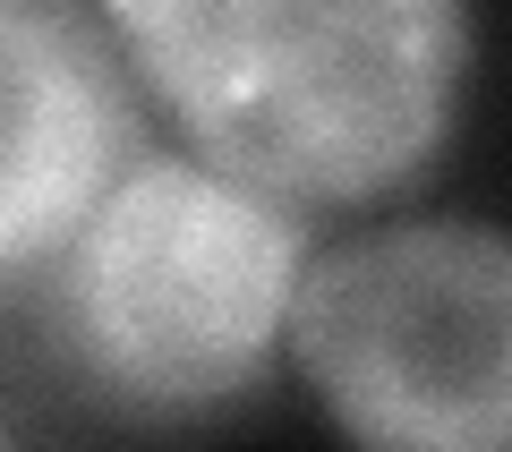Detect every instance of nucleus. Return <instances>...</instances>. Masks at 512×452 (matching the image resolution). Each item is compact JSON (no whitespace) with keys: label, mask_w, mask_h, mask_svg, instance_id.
<instances>
[{"label":"nucleus","mask_w":512,"mask_h":452,"mask_svg":"<svg viewBox=\"0 0 512 452\" xmlns=\"http://www.w3.org/2000/svg\"><path fill=\"white\" fill-rule=\"evenodd\" d=\"M103 35L205 171L291 214L419 180L470 77V18L444 0H120Z\"/></svg>","instance_id":"obj_1"},{"label":"nucleus","mask_w":512,"mask_h":452,"mask_svg":"<svg viewBox=\"0 0 512 452\" xmlns=\"http://www.w3.org/2000/svg\"><path fill=\"white\" fill-rule=\"evenodd\" d=\"M308 222L205 171L137 154L52 265L60 359L137 418H205L256 393L291 342Z\"/></svg>","instance_id":"obj_2"},{"label":"nucleus","mask_w":512,"mask_h":452,"mask_svg":"<svg viewBox=\"0 0 512 452\" xmlns=\"http://www.w3.org/2000/svg\"><path fill=\"white\" fill-rule=\"evenodd\" d=\"M291 359L359 452H512V231L419 214L308 256Z\"/></svg>","instance_id":"obj_3"},{"label":"nucleus","mask_w":512,"mask_h":452,"mask_svg":"<svg viewBox=\"0 0 512 452\" xmlns=\"http://www.w3.org/2000/svg\"><path fill=\"white\" fill-rule=\"evenodd\" d=\"M128 60L103 18L0 0V282L60 265L128 171Z\"/></svg>","instance_id":"obj_4"}]
</instances>
